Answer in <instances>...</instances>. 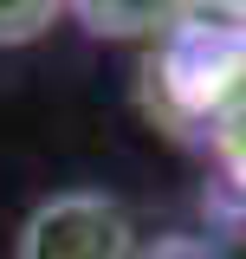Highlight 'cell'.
Segmentation results:
<instances>
[{"mask_svg":"<svg viewBox=\"0 0 246 259\" xmlns=\"http://www.w3.org/2000/svg\"><path fill=\"white\" fill-rule=\"evenodd\" d=\"M20 259H136V227L110 194H52L20 227Z\"/></svg>","mask_w":246,"mask_h":259,"instance_id":"cell-1","label":"cell"},{"mask_svg":"<svg viewBox=\"0 0 246 259\" xmlns=\"http://www.w3.org/2000/svg\"><path fill=\"white\" fill-rule=\"evenodd\" d=\"M71 13L104 39H149V32L182 26L188 0H71Z\"/></svg>","mask_w":246,"mask_h":259,"instance_id":"cell-2","label":"cell"},{"mask_svg":"<svg viewBox=\"0 0 246 259\" xmlns=\"http://www.w3.org/2000/svg\"><path fill=\"white\" fill-rule=\"evenodd\" d=\"M71 0H0V46H26L59 20Z\"/></svg>","mask_w":246,"mask_h":259,"instance_id":"cell-3","label":"cell"},{"mask_svg":"<svg viewBox=\"0 0 246 259\" xmlns=\"http://www.w3.org/2000/svg\"><path fill=\"white\" fill-rule=\"evenodd\" d=\"M188 13H214V20H246V0H188Z\"/></svg>","mask_w":246,"mask_h":259,"instance_id":"cell-4","label":"cell"}]
</instances>
